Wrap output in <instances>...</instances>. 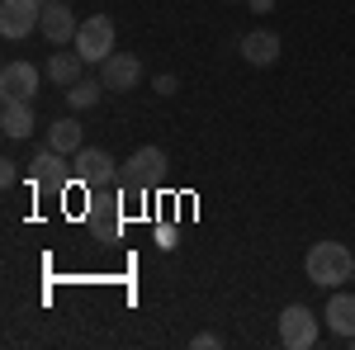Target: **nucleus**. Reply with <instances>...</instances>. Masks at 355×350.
<instances>
[{"label": "nucleus", "instance_id": "423d86ee", "mask_svg": "<svg viewBox=\"0 0 355 350\" xmlns=\"http://www.w3.org/2000/svg\"><path fill=\"white\" fill-rule=\"evenodd\" d=\"M38 24H43V5L38 0H0V33L10 43L15 38H28Z\"/></svg>", "mask_w": 355, "mask_h": 350}, {"label": "nucleus", "instance_id": "ddd939ff", "mask_svg": "<svg viewBox=\"0 0 355 350\" xmlns=\"http://www.w3.org/2000/svg\"><path fill=\"white\" fill-rule=\"evenodd\" d=\"M242 57L251 62V67H270L275 57H279V33H270V28H251L242 38Z\"/></svg>", "mask_w": 355, "mask_h": 350}, {"label": "nucleus", "instance_id": "7ed1b4c3", "mask_svg": "<svg viewBox=\"0 0 355 350\" xmlns=\"http://www.w3.org/2000/svg\"><path fill=\"white\" fill-rule=\"evenodd\" d=\"M71 175L85 189H110V185H119V161H114L105 147H81L71 157Z\"/></svg>", "mask_w": 355, "mask_h": 350}, {"label": "nucleus", "instance_id": "5701e85b", "mask_svg": "<svg viewBox=\"0 0 355 350\" xmlns=\"http://www.w3.org/2000/svg\"><path fill=\"white\" fill-rule=\"evenodd\" d=\"M351 279H355V274H351Z\"/></svg>", "mask_w": 355, "mask_h": 350}, {"label": "nucleus", "instance_id": "412c9836", "mask_svg": "<svg viewBox=\"0 0 355 350\" xmlns=\"http://www.w3.org/2000/svg\"><path fill=\"white\" fill-rule=\"evenodd\" d=\"M38 5H53V0H38Z\"/></svg>", "mask_w": 355, "mask_h": 350}, {"label": "nucleus", "instance_id": "4468645a", "mask_svg": "<svg viewBox=\"0 0 355 350\" xmlns=\"http://www.w3.org/2000/svg\"><path fill=\"white\" fill-rule=\"evenodd\" d=\"M48 147L62 152V157H76V152L85 147V128L76 123V119H67V114H62L53 128H48Z\"/></svg>", "mask_w": 355, "mask_h": 350}, {"label": "nucleus", "instance_id": "f03ea898", "mask_svg": "<svg viewBox=\"0 0 355 350\" xmlns=\"http://www.w3.org/2000/svg\"><path fill=\"white\" fill-rule=\"evenodd\" d=\"M166 170H171V157H166L162 147H137L128 161L119 166V185L128 189V194H147L152 185H162Z\"/></svg>", "mask_w": 355, "mask_h": 350}, {"label": "nucleus", "instance_id": "6ab92c4d", "mask_svg": "<svg viewBox=\"0 0 355 350\" xmlns=\"http://www.w3.org/2000/svg\"><path fill=\"white\" fill-rule=\"evenodd\" d=\"M15 180H19V161L5 157V161H0V185H15Z\"/></svg>", "mask_w": 355, "mask_h": 350}, {"label": "nucleus", "instance_id": "2eb2a0df", "mask_svg": "<svg viewBox=\"0 0 355 350\" xmlns=\"http://www.w3.org/2000/svg\"><path fill=\"white\" fill-rule=\"evenodd\" d=\"M81 76H85V57L76 53V48H71V53H53V57H48V81H57L62 90L76 85Z\"/></svg>", "mask_w": 355, "mask_h": 350}, {"label": "nucleus", "instance_id": "aec40b11", "mask_svg": "<svg viewBox=\"0 0 355 350\" xmlns=\"http://www.w3.org/2000/svg\"><path fill=\"white\" fill-rule=\"evenodd\" d=\"M246 5H251L256 15H270V10H275V0H246Z\"/></svg>", "mask_w": 355, "mask_h": 350}, {"label": "nucleus", "instance_id": "f3484780", "mask_svg": "<svg viewBox=\"0 0 355 350\" xmlns=\"http://www.w3.org/2000/svg\"><path fill=\"white\" fill-rule=\"evenodd\" d=\"M214 346H223V336H218V331H199V336L190 341V350H214Z\"/></svg>", "mask_w": 355, "mask_h": 350}, {"label": "nucleus", "instance_id": "39448f33", "mask_svg": "<svg viewBox=\"0 0 355 350\" xmlns=\"http://www.w3.org/2000/svg\"><path fill=\"white\" fill-rule=\"evenodd\" d=\"M114 38H119V33H114L110 15H90V19H81V33H76L71 48H76V53L85 57V67H90V62H105V57L114 53Z\"/></svg>", "mask_w": 355, "mask_h": 350}, {"label": "nucleus", "instance_id": "f257e3e1", "mask_svg": "<svg viewBox=\"0 0 355 350\" xmlns=\"http://www.w3.org/2000/svg\"><path fill=\"white\" fill-rule=\"evenodd\" d=\"M303 270H308V284H318V289L331 294V289H341L355 274V256L346 251V242H313Z\"/></svg>", "mask_w": 355, "mask_h": 350}, {"label": "nucleus", "instance_id": "4be33fe9", "mask_svg": "<svg viewBox=\"0 0 355 350\" xmlns=\"http://www.w3.org/2000/svg\"><path fill=\"white\" fill-rule=\"evenodd\" d=\"M346 346H355V336H351V341H346Z\"/></svg>", "mask_w": 355, "mask_h": 350}, {"label": "nucleus", "instance_id": "9d476101", "mask_svg": "<svg viewBox=\"0 0 355 350\" xmlns=\"http://www.w3.org/2000/svg\"><path fill=\"white\" fill-rule=\"evenodd\" d=\"M100 67H105V71H100L105 90H137V81H142V62H137L133 53H110Z\"/></svg>", "mask_w": 355, "mask_h": 350}, {"label": "nucleus", "instance_id": "20e7f679", "mask_svg": "<svg viewBox=\"0 0 355 350\" xmlns=\"http://www.w3.org/2000/svg\"><path fill=\"white\" fill-rule=\"evenodd\" d=\"M318 313L313 308H303V303H289L284 313H279V346H289V350H308V346H318Z\"/></svg>", "mask_w": 355, "mask_h": 350}, {"label": "nucleus", "instance_id": "f8f14e48", "mask_svg": "<svg viewBox=\"0 0 355 350\" xmlns=\"http://www.w3.org/2000/svg\"><path fill=\"white\" fill-rule=\"evenodd\" d=\"M0 128H5L10 142L28 137L38 128V123H33V105H28V100H0Z\"/></svg>", "mask_w": 355, "mask_h": 350}, {"label": "nucleus", "instance_id": "a211bd4d", "mask_svg": "<svg viewBox=\"0 0 355 350\" xmlns=\"http://www.w3.org/2000/svg\"><path fill=\"white\" fill-rule=\"evenodd\" d=\"M152 90H157V95H175V90H180V81H175L171 71H162V76L152 81Z\"/></svg>", "mask_w": 355, "mask_h": 350}, {"label": "nucleus", "instance_id": "6e6552de", "mask_svg": "<svg viewBox=\"0 0 355 350\" xmlns=\"http://www.w3.org/2000/svg\"><path fill=\"white\" fill-rule=\"evenodd\" d=\"M67 180H76V175H71L67 157L53 152V147H43V152L28 161V185H38V189H67Z\"/></svg>", "mask_w": 355, "mask_h": 350}, {"label": "nucleus", "instance_id": "0eeeda50", "mask_svg": "<svg viewBox=\"0 0 355 350\" xmlns=\"http://www.w3.org/2000/svg\"><path fill=\"white\" fill-rule=\"evenodd\" d=\"M38 33L57 43V48H67V43H76V33H81V19L71 15V0H53V5H43V24Z\"/></svg>", "mask_w": 355, "mask_h": 350}, {"label": "nucleus", "instance_id": "1a4fd4ad", "mask_svg": "<svg viewBox=\"0 0 355 350\" xmlns=\"http://www.w3.org/2000/svg\"><path fill=\"white\" fill-rule=\"evenodd\" d=\"M38 81H43V71L33 62H5V71H0V100H28L33 105Z\"/></svg>", "mask_w": 355, "mask_h": 350}, {"label": "nucleus", "instance_id": "dca6fc26", "mask_svg": "<svg viewBox=\"0 0 355 350\" xmlns=\"http://www.w3.org/2000/svg\"><path fill=\"white\" fill-rule=\"evenodd\" d=\"M100 95H105V81H95V76H81L76 85H67V105L71 109H95Z\"/></svg>", "mask_w": 355, "mask_h": 350}, {"label": "nucleus", "instance_id": "9b49d317", "mask_svg": "<svg viewBox=\"0 0 355 350\" xmlns=\"http://www.w3.org/2000/svg\"><path fill=\"white\" fill-rule=\"evenodd\" d=\"M322 322L331 326V336H336V341H351V336H355V294L331 289L327 308H322Z\"/></svg>", "mask_w": 355, "mask_h": 350}]
</instances>
